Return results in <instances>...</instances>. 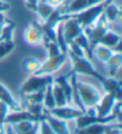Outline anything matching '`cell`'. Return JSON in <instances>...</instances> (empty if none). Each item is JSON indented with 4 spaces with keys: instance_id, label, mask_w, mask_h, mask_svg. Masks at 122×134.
<instances>
[{
    "instance_id": "1",
    "label": "cell",
    "mask_w": 122,
    "mask_h": 134,
    "mask_svg": "<svg viewBox=\"0 0 122 134\" xmlns=\"http://www.w3.org/2000/svg\"><path fill=\"white\" fill-rule=\"evenodd\" d=\"M67 56H69L71 61H72V66H73L72 72L85 74V75H89V77H93V78H96L99 83H102V81L106 79L99 72L96 71V68H95L93 65L91 64L89 58H86V55L78 56V55H74L73 53H71V52H67Z\"/></svg>"
},
{
    "instance_id": "2",
    "label": "cell",
    "mask_w": 122,
    "mask_h": 134,
    "mask_svg": "<svg viewBox=\"0 0 122 134\" xmlns=\"http://www.w3.org/2000/svg\"><path fill=\"white\" fill-rule=\"evenodd\" d=\"M108 3H110V1H103V3L96 4V5L91 6V7H87V8H85V10H83V11L69 14V16H72L73 18H75L78 22L80 23L83 29L90 28V26H92V25L96 23V20H97L101 14L103 13L104 7H106V5Z\"/></svg>"
},
{
    "instance_id": "3",
    "label": "cell",
    "mask_w": 122,
    "mask_h": 134,
    "mask_svg": "<svg viewBox=\"0 0 122 134\" xmlns=\"http://www.w3.org/2000/svg\"><path fill=\"white\" fill-rule=\"evenodd\" d=\"M108 30H110V23H109L108 19L106 18L104 13L101 14L99 18L96 20V23H95L92 26L84 29V32H85V35L87 36V38H89L91 52H92V49L96 47V44H98L101 37H102Z\"/></svg>"
},
{
    "instance_id": "4",
    "label": "cell",
    "mask_w": 122,
    "mask_h": 134,
    "mask_svg": "<svg viewBox=\"0 0 122 134\" xmlns=\"http://www.w3.org/2000/svg\"><path fill=\"white\" fill-rule=\"evenodd\" d=\"M77 90L81 103L84 104V107H87V108L96 107L102 97L98 89L92 86L91 84L84 83V81L77 80Z\"/></svg>"
},
{
    "instance_id": "5",
    "label": "cell",
    "mask_w": 122,
    "mask_h": 134,
    "mask_svg": "<svg viewBox=\"0 0 122 134\" xmlns=\"http://www.w3.org/2000/svg\"><path fill=\"white\" fill-rule=\"evenodd\" d=\"M53 77L50 74H31L20 86L23 95L45 90L49 84L53 83Z\"/></svg>"
},
{
    "instance_id": "6",
    "label": "cell",
    "mask_w": 122,
    "mask_h": 134,
    "mask_svg": "<svg viewBox=\"0 0 122 134\" xmlns=\"http://www.w3.org/2000/svg\"><path fill=\"white\" fill-rule=\"evenodd\" d=\"M81 32H84L83 26L80 25V23L78 22L75 18H73L72 16H65L64 19V36H65V42L68 46L71 42L74 41V38L80 35Z\"/></svg>"
},
{
    "instance_id": "7",
    "label": "cell",
    "mask_w": 122,
    "mask_h": 134,
    "mask_svg": "<svg viewBox=\"0 0 122 134\" xmlns=\"http://www.w3.org/2000/svg\"><path fill=\"white\" fill-rule=\"evenodd\" d=\"M103 1H113V0H71L64 7H58V8L64 16H69V14L80 12L83 10H85V8L91 7V6L103 3Z\"/></svg>"
},
{
    "instance_id": "8",
    "label": "cell",
    "mask_w": 122,
    "mask_h": 134,
    "mask_svg": "<svg viewBox=\"0 0 122 134\" xmlns=\"http://www.w3.org/2000/svg\"><path fill=\"white\" fill-rule=\"evenodd\" d=\"M66 59L67 53H61L56 56H48L47 61L41 62V66L35 74H52V73L56 72L65 64Z\"/></svg>"
},
{
    "instance_id": "9",
    "label": "cell",
    "mask_w": 122,
    "mask_h": 134,
    "mask_svg": "<svg viewBox=\"0 0 122 134\" xmlns=\"http://www.w3.org/2000/svg\"><path fill=\"white\" fill-rule=\"evenodd\" d=\"M49 115L54 117H58L60 120L64 121H69L73 119L81 116L83 114H85L84 111H81L79 108H75L72 105H65V107H55V108L50 109V110H45Z\"/></svg>"
},
{
    "instance_id": "10",
    "label": "cell",
    "mask_w": 122,
    "mask_h": 134,
    "mask_svg": "<svg viewBox=\"0 0 122 134\" xmlns=\"http://www.w3.org/2000/svg\"><path fill=\"white\" fill-rule=\"evenodd\" d=\"M24 41L30 46H38L43 42V32L41 29V24L37 22H31L30 24L25 28L23 34Z\"/></svg>"
},
{
    "instance_id": "11",
    "label": "cell",
    "mask_w": 122,
    "mask_h": 134,
    "mask_svg": "<svg viewBox=\"0 0 122 134\" xmlns=\"http://www.w3.org/2000/svg\"><path fill=\"white\" fill-rule=\"evenodd\" d=\"M75 120H77V129H81L92 125V123H110L114 120H117V117L113 113L106 117H98L97 115L83 114L81 116L77 117Z\"/></svg>"
},
{
    "instance_id": "12",
    "label": "cell",
    "mask_w": 122,
    "mask_h": 134,
    "mask_svg": "<svg viewBox=\"0 0 122 134\" xmlns=\"http://www.w3.org/2000/svg\"><path fill=\"white\" fill-rule=\"evenodd\" d=\"M116 102L117 100L115 99V97L113 95L106 93L104 96L101 97L99 102L97 103V105L95 107V109H96V115H97L98 117H106V116H108V115H110Z\"/></svg>"
},
{
    "instance_id": "13",
    "label": "cell",
    "mask_w": 122,
    "mask_h": 134,
    "mask_svg": "<svg viewBox=\"0 0 122 134\" xmlns=\"http://www.w3.org/2000/svg\"><path fill=\"white\" fill-rule=\"evenodd\" d=\"M43 119L48 122L52 131L55 134H71V132L68 129V126H67V121L60 120L58 117L52 116L47 111H45V109H43Z\"/></svg>"
},
{
    "instance_id": "14",
    "label": "cell",
    "mask_w": 122,
    "mask_h": 134,
    "mask_svg": "<svg viewBox=\"0 0 122 134\" xmlns=\"http://www.w3.org/2000/svg\"><path fill=\"white\" fill-rule=\"evenodd\" d=\"M106 90V93H110L115 97L117 102H121L122 99V89L121 84L115 77H110V78H106L101 83Z\"/></svg>"
},
{
    "instance_id": "15",
    "label": "cell",
    "mask_w": 122,
    "mask_h": 134,
    "mask_svg": "<svg viewBox=\"0 0 122 134\" xmlns=\"http://www.w3.org/2000/svg\"><path fill=\"white\" fill-rule=\"evenodd\" d=\"M41 119H38L37 116L30 114L26 110H18V111H14L12 114L6 116L5 119V123L8 125H16L18 122H22V121H35V122H38Z\"/></svg>"
},
{
    "instance_id": "16",
    "label": "cell",
    "mask_w": 122,
    "mask_h": 134,
    "mask_svg": "<svg viewBox=\"0 0 122 134\" xmlns=\"http://www.w3.org/2000/svg\"><path fill=\"white\" fill-rule=\"evenodd\" d=\"M120 42H121V36H120L119 34L114 32V31H111V30H108L102 37H101L98 43L111 48L114 52L115 50H116V52H120Z\"/></svg>"
},
{
    "instance_id": "17",
    "label": "cell",
    "mask_w": 122,
    "mask_h": 134,
    "mask_svg": "<svg viewBox=\"0 0 122 134\" xmlns=\"http://www.w3.org/2000/svg\"><path fill=\"white\" fill-rule=\"evenodd\" d=\"M0 100L4 102L5 104H7L8 108H11L14 111H18V110H22V107L20 104L14 99V97L12 96V93L6 89L5 85L0 83Z\"/></svg>"
},
{
    "instance_id": "18",
    "label": "cell",
    "mask_w": 122,
    "mask_h": 134,
    "mask_svg": "<svg viewBox=\"0 0 122 134\" xmlns=\"http://www.w3.org/2000/svg\"><path fill=\"white\" fill-rule=\"evenodd\" d=\"M54 83H56L62 89L65 93V97L67 100V105H73V100H72V85H71V81L68 79V75L67 77H59V78L53 79Z\"/></svg>"
},
{
    "instance_id": "19",
    "label": "cell",
    "mask_w": 122,
    "mask_h": 134,
    "mask_svg": "<svg viewBox=\"0 0 122 134\" xmlns=\"http://www.w3.org/2000/svg\"><path fill=\"white\" fill-rule=\"evenodd\" d=\"M103 13H104V16H106L109 23H117L121 19V10L116 4L111 3V1L106 5Z\"/></svg>"
},
{
    "instance_id": "20",
    "label": "cell",
    "mask_w": 122,
    "mask_h": 134,
    "mask_svg": "<svg viewBox=\"0 0 122 134\" xmlns=\"http://www.w3.org/2000/svg\"><path fill=\"white\" fill-rule=\"evenodd\" d=\"M122 64V55L120 52H114L111 58L107 61V67H108V72L110 77H115L117 71L120 70Z\"/></svg>"
},
{
    "instance_id": "21",
    "label": "cell",
    "mask_w": 122,
    "mask_h": 134,
    "mask_svg": "<svg viewBox=\"0 0 122 134\" xmlns=\"http://www.w3.org/2000/svg\"><path fill=\"white\" fill-rule=\"evenodd\" d=\"M92 53H95L96 58H97L99 61L107 64V61H108L109 59L111 58V55L114 54V50L111 49V48L107 47V46H103V44H101V43H98V44H96V47L92 49Z\"/></svg>"
},
{
    "instance_id": "22",
    "label": "cell",
    "mask_w": 122,
    "mask_h": 134,
    "mask_svg": "<svg viewBox=\"0 0 122 134\" xmlns=\"http://www.w3.org/2000/svg\"><path fill=\"white\" fill-rule=\"evenodd\" d=\"M54 10H55V7H53L47 1H41V0H40V3L37 4L36 8H35V11L37 12V14H38V17L42 19V22H45L48 17L53 13Z\"/></svg>"
},
{
    "instance_id": "23",
    "label": "cell",
    "mask_w": 122,
    "mask_h": 134,
    "mask_svg": "<svg viewBox=\"0 0 122 134\" xmlns=\"http://www.w3.org/2000/svg\"><path fill=\"white\" fill-rule=\"evenodd\" d=\"M108 123H92L85 128L77 129V134H104Z\"/></svg>"
},
{
    "instance_id": "24",
    "label": "cell",
    "mask_w": 122,
    "mask_h": 134,
    "mask_svg": "<svg viewBox=\"0 0 122 134\" xmlns=\"http://www.w3.org/2000/svg\"><path fill=\"white\" fill-rule=\"evenodd\" d=\"M40 66H41V62L35 58H26L22 62L23 71L25 73H29V74H35L36 71L40 68Z\"/></svg>"
},
{
    "instance_id": "25",
    "label": "cell",
    "mask_w": 122,
    "mask_h": 134,
    "mask_svg": "<svg viewBox=\"0 0 122 134\" xmlns=\"http://www.w3.org/2000/svg\"><path fill=\"white\" fill-rule=\"evenodd\" d=\"M52 89H53V96L55 100V107H65L67 105V100L65 97V93L60 86L56 83H52Z\"/></svg>"
},
{
    "instance_id": "26",
    "label": "cell",
    "mask_w": 122,
    "mask_h": 134,
    "mask_svg": "<svg viewBox=\"0 0 122 134\" xmlns=\"http://www.w3.org/2000/svg\"><path fill=\"white\" fill-rule=\"evenodd\" d=\"M43 108L45 110H50V109L55 108V100L53 96V89H52V84H49L45 90V96H43Z\"/></svg>"
},
{
    "instance_id": "27",
    "label": "cell",
    "mask_w": 122,
    "mask_h": 134,
    "mask_svg": "<svg viewBox=\"0 0 122 134\" xmlns=\"http://www.w3.org/2000/svg\"><path fill=\"white\" fill-rule=\"evenodd\" d=\"M74 42L85 52L86 54H87V58L89 59L92 58V52H91V49H90L89 38H87V36L85 35V32H81L80 35H78V36L74 38Z\"/></svg>"
},
{
    "instance_id": "28",
    "label": "cell",
    "mask_w": 122,
    "mask_h": 134,
    "mask_svg": "<svg viewBox=\"0 0 122 134\" xmlns=\"http://www.w3.org/2000/svg\"><path fill=\"white\" fill-rule=\"evenodd\" d=\"M45 90H40V91L32 92V93H26V95H24L25 103L42 104V102H43V96H45Z\"/></svg>"
},
{
    "instance_id": "29",
    "label": "cell",
    "mask_w": 122,
    "mask_h": 134,
    "mask_svg": "<svg viewBox=\"0 0 122 134\" xmlns=\"http://www.w3.org/2000/svg\"><path fill=\"white\" fill-rule=\"evenodd\" d=\"M13 29H14V23L8 20L4 25L3 30H1L0 41H13Z\"/></svg>"
},
{
    "instance_id": "30",
    "label": "cell",
    "mask_w": 122,
    "mask_h": 134,
    "mask_svg": "<svg viewBox=\"0 0 122 134\" xmlns=\"http://www.w3.org/2000/svg\"><path fill=\"white\" fill-rule=\"evenodd\" d=\"M38 122H35V121H22V122H18L14 126H12V128H13V131L16 133H23V132H28L30 129H32Z\"/></svg>"
},
{
    "instance_id": "31",
    "label": "cell",
    "mask_w": 122,
    "mask_h": 134,
    "mask_svg": "<svg viewBox=\"0 0 122 134\" xmlns=\"http://www.w3.org/2000/svg\"><path fill=\"white\" fill-rule=\"evenodd\" d=\"M14 48L13 41H0V61L7 56Z\"/></svg>"
},
{
    "instance_id": "32",
    "label": "cell",
    "mask_w": 122,
    "mask_h": 134,
    "mask_svg": "<svg viewBox=\"0 0 122 134\" xmlns=\"http://www.w3.org/2000/svg\"><path fill=\"white\" fill-rule=\"evenodd\" d=\"M43 104H30V103H25V110L29 111L30 114L37 116L38 119H42L43 116Z\"/></svg>"
},
{
    "instance_id": "33",
    "label": "cell",
    "mask_w": 122,
    "mask_h": 134,
    "mask_svg": "<svg viewBox=\"0 0 122 134\" xmlns=\"http://www.w3.org/2000/svg\"><path fill=\"white\" fill-rule=\"evenodd\" d=\"M43 41L46 42V46H47V48H48V56H56V55L62 53L56 42L48 41V40H46L45 37H43Z\"/></svg>"
},
{
    "instance_id": "34",
    "label": "cell",
    "mask_w": 122,
    "mask_h": 134,
    "mask_svg": "<svg viewBox=\"0 0 122 134\" xmlns=\"http://www.w3.org/2000/svg\"><path fill=\"white\" fill-rule=\"evenodd\" d=\"M38 133L40 134H55L53 131H52V128H50V126L48 125V122L43 119V116H42V119L40 120L38 122Z\"/></svg>"
},
{
    "instance_id": "35",
    "label": "cell",
    "mask_w": 122,
    "mask_h": 134,
    "mask_svg": "<svg viewBox=\"0 0 122 134\" xmlns=\"http://www.w3.org/2000/svg\"><path fill=\"white\" fill-rule=\"evenodd\" d=\"M67 52H71V53H73L74 55H78V56H85V52H84L74 41L71 42L68 44V50H67Z\"/></svg>"
},
{
    "instance_id": "36",
    "label": "cell",
    "mask_w": 122,
    "mask_h": 134,
    "mask_svg": "<svg viewBox=\"0 0 122 134\" xmlns=\"http://www.w3.org/2000/svg\"><path fill=\"white\" fill-rule=\"evenodd\" d=\"M8 105L0 100V123H5V119L8 114Z\"/></svg>"
},
{
    "instance_id": "37",
    "label": "cell",
    "mask_w": 122,
    "mask_h": 134,
    "mask_svg": "<svg viewBox=\"0 0 122 134\" xmlns=\"http://www.w3.org/2000/svg\"><path fill=\"white\" fill-rule=\"evenodd\" d=\"M104 134H122L121 126L120 125L113 126V125H110V123H108L106 131H104Z\"/></svg>"
},
{
    "instance_id": "38",
    "label": "cell",
    "mask_w": 122,
    "mask_h": 134,
    "mask_svg": "<svg viewBox=\"0 0 122 134\" xmlns=\"http://www.w3.org/2000/svg\"><path fill=\"white\" fill-rule=\"evenodd\" d=\"M47 3H48V4H50V5L53 6V7L58 8V7H61V6L64 5L65 0H48Z\"/></svg>"
},
{
    "instance_id": "39",
    "label": "cell",
    "mask_w": 122,
    "mask_h": 134,
    "mask_svg": "<svg viewBox=\"0 0 122 134\" xmlns=\"http://www.w3.org/2000/svg\"><path fill=\"white\" fill-rule=\"evenodd\" d=\"M25 3H26V6H28L30 10L35 11V8H36L37 4L40 3V0H25Z\"/></svg>"
},
{
    "instance_id": "40",
    "label": "cell",
    "mask_w": 122,
    "mask_h": 134,
    "mask_svg": "<svg viewBox=\"0 0 122 134\" xmlns=\"http://www.w3.org/2000/svg\"><path fill=\"white\" fill-rule=\"evenodd\" d=\"M8 22V19L5 17V14H4V12H0V34H1V30H3L4 25L6 24V23Z\"/></svg>"
},
{
    "instance_id": "41",
    "label": "cell",
    "mask_w": 122,
    "mask_h": 134,
    "mask_svg": "<svg viewBox=\"0 0 122 134\" xmlns=\"http://www.w3.org/2000/svg\"><path fill=\"white\" fill-rule=\"evenodd\" d=\"M38 127L40 126H38V123H37L32 129H30V131H28V132H23V133H16V132H14V133L16 134H38Z\"/></svg>"
},
{
    "instance_id": "42",
    "label": "cell",
    "mask_w": 122,
    "mask_h": 134,
    "mask_svg": "<svg viewBox=\"0 0 122 134\" xmlns=\"http://www.w3.org/2000/svg\"><path fill=\"white\" fill-rule=\"evenodd\" d=\"M7 10H10V4L5 3L3 0H0V12H5V11H7Z\"/></svg>"
},
{
    "instance_id": "43",
    "label": "cell",
    "mask_w": 122,
    "mask_h": 134,
    "mask_svg": "<svg viewBox=\"0 0 122 134\" xmlns=\"http://www.w3.org/2000/svg\"><path fill=\"white\" fill-rule=\"evenodd\" d=\"M5 134H16L12 128V126H6L5 127Z\"/></svg>"
},
{
    "instance_id": "44",
    "label": "cell",
    "mask_w": 122,
    "mask_h": 134,
    "mask_svg": "<svg viewBox=\"0 0 122 134\" xmlns=\"http://www.w3.org/2000/svg\"><path fill=\"white\" fill-rule=\"evenodd\" d=\"M0 134H5V127H4V123H0Z\"/></svg>"
}]
</instances>
